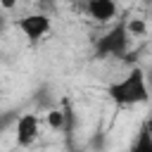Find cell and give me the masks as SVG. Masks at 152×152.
Segmentation results:
<instances>
[{"label": "cell", "mask_w": 152, "mask_h": 152, "mask_svg": "<svg viewBox=\"0 0 152 152\" xmlns=\"http://www.w3.org/2000/svg\"><path fill=\"white\" fill-rule=\"evenodd\" d=\"M107 95L116 104H142L150 100V88H147V76L140 66H133L124 78L114 81L107 88Z\"/></svg>", "instance_id": "6da1fadb"}, {"label": "cell", "mask_w": 152, "mask_h": 152, "mask_svg": "<svg viewBox=\"0 0 152 152\" xmlns=\"http://www.w3.org/2000/svg\"><path fill=\"white\" fill-rule=\"evenodd\" d=\"M128 31H126V21H116L102 38H97L95 43V55L102 57H124L128 50Z\"/></svg>", "instance_id": "7a4b0ae2"}, {"label": "cell", "mask_w": 152, "mask_h": 152, "mask_svg": "<svg viewBox=\"0 0 152 152\" xmlns=\"http://www.w3.org/2000/svg\"><path fill=\"white\" fill-rule=\"evenodd\" d=\"M17 28H19L31 43H36V40H40V38L50 31V19H48L45 14H26V17L17 19Z\"/></svg>", "instance_id": "3957f363"}, {"label": "cell", "mask_w": 152, "mask_h": 152, "mask_svg": "<svg viewBox=\"0 0 152 152\" xmlns=\"http://www.w3.org/2000/svg\"><path fill=\"white\" fill-rule=\"evenodd\" d=\"M40 133V119L36 114H21L17 119V126H14V135H17V142L28 147Z\"/></svg>", "instance_id": "277c9868"}, {"label": "cell", "mask_w": 152, "mask_h": 152, "mask_svg": "<svg viewBox=\"0 0 152 152\" xmlns=\"http://www.w3.org/2000/svg\"><path fill=\"white\" fill-rule=\"evenodd\" d=\"M86 12L95 21H109V19L116 17V2H112V0H88Z\"/></svg>", "instance_id": "5b68a950"}, {"label": "cell", "mask_w": 152, "mask_h": 152, "mask_svg": "<svg viewBox=\"0 0 152 152\" xmlns=\"http://www.w3.org/2000/svg\"><path fill=\"white\" fill-rule=\"evenodd\" d=\"M48 124H50L52 131L66 128V112H62V109H50V112H48Z\"/></svg>", "instance_id": "8992f818"}, {"label": "cell", "mask_w": 152, "mask_h": 152, "mask_svg": "<svg viewBox=\"0 0 152 152\" xmlns=\"http://www.w3.org/2000/svg\"><path fill=\"white\" fill-rule=\"evenodd\" d=\"M131 152H152V140L145 135V131H142V128H140L138 140H135V145L131 147Z\"/></svg>", "instance_id": "52a82bcc"}, {"label": "cell", "mask_w": 152, "mask_h": 152, "mask_svg": "<svg viewBox=\"0 0 152 152\" xmlns=\"http://www.w3.org/2000/svg\"><path fill=\"white\" fill-rule=\"evenodd\" d=\"M126 31H128V36H142L145 33V21L142 19H128Z\"/></svg>", "instance_id": "ba28073f"}, {"label": "cell", "mask_w": 152, "mask_h": 152, "mask_svg": "<svg viewBox=\"0 0 152 152\" xmlns=\"http://www.w3.org/2000/svg\"><path fill=\"white\" fill-rule=\"evenodd\" d=\"M140 128H142V131H145V135L152 140V114H150V116L142 121V126H140Z\"/></svg>", "instance_id": "9c48e42d"}]
</instances>
